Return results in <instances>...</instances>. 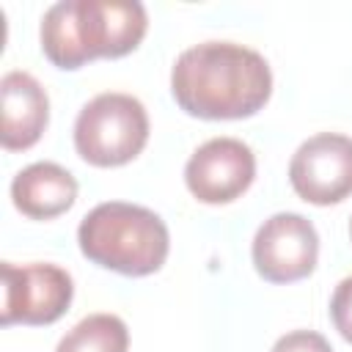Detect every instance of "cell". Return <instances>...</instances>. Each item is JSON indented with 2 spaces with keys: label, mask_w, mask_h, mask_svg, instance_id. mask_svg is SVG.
Masks as SVG:
<instances>
[{
  "label": "cell",
  "mask_w": 352,
  "mask_h": 352,
  "mask_svg": "<svg viewBox=\"0 0 352 352\" xmlns=\"http://www.w3.org/2000/svg\"><path fill=\"white\" fill-rule=\"evenodd\" d=\"M148 30L135 0H63L41 19V50L58 69H80L94 58L132 52Z\"/></svg>",
  "instance_id": "cell-2"
},
{
  "label": "cell",
  "mask_w": 352,
  "mask_h": 352,
  "mask_svg": "<svg viewBox=\"0 0 352 352\" xmlns=\"http://www.w3.org/2000/svg\"><path fill=\"white\" fill-rule=\"evenodd\" d=\"M129 330L116 314H91L80 319L55 346V352H126Z\"/></svg>",
  "instance_id": "cell-11"
},
{
  "label": "cell",
  "mask_w": 352,
  "mask_h": 352,
  "mask_svg": "<svg viewBox=\"0 0 352 352\" xmlns=\"http://www.w3.org/2000/svg\"><path fill=\"white\" fill-rule=\"evenodd\" d=\"M11 201L33 220H52L77 201V179L58 162H33L14 176Z\"/></svg>",
  "instance_id": "cell-10"
},
{
  "label": "cell",
  "mask_w": 352,
  "mask_h": 352,
  "mask_svg": "<svg viewBox=\"0 0 352 352\" xmlns=\"http://www.w3.org/2000/svg\"><path fill=\"white\" fill-rule=\"evenodd\" d=\"M330 316H333L336 330L352 344V275L336 286L333 300H330Z\"/></svg>",
  "instance_id": "cell-12"
},
{
  "label": "cell",
  "mask_w": 352,
  "mask_h": 352,
  "mask_svg": "<svg viewBox=\"0 0 352 352\" xmlns=\"http://www.w3.org/2000/svg\"><path fill=\"white\" fill-rule=\"evenodd\" d=\"M3 324H52L74 297L72 275L55 264L16 267L3 261Z\"/></svg>",
  "instance_id": "cell-5"
},
{
  "label": "cell",
  "mask_w": 352,
  "mask_h": 352,
  "mask_svg": "<svg viewBox=\"0 0 352 352\" xmlns=\"http://www.w3.org/2000/svg\"><path fill=\"white\" fill-rule=\"evenodd\" d=\"M176 104L209 121L256 116L272 94L264 55L234 41H204L184 50L170 72Z\"/></svg>",
  "instance_id": "cell-1"
},
{
  "label": "cell",
  "mask_w": 352,
  "mask_h": 352,
  "mask_svg": "<svg viewBox=\"0 0 352 352\" xmlns=\"http://www.w3.org/2000/svg\"><path fill=\"white\" fill-rule=\"evenodd\" d=\"M319 258V236L311 220L297 212H278L253 236L256 272L270 283L308 278Z\"/></svg>",
  "instance_id": "cell-6"
},
{
  "label": "cell",
  "mask_w": 352,
  "mask_h": 352,
  "mask_svg": "<svg viewBox=\"0 0 352 352\" xmlns=\"http://www.w3.org/2000/svg\"><path fill=\"white\" fill-rule=\"evenodd\" d=\"M272 352H333V349H330V341L322 333L292 330V333H286L275 341Z\"/></svg>",
  "instance_id": "cell-13"
},
{
  "label": "cell",
  "mask_w": 352,
  "mask_h": 352,
  "mask_svg": "<svg viewBox=\"0 0 352 352\" xmlns=\"http://www.w3.org/2000/svg\"><path fill=\"white\" fill-rule=\"evenodd\" d=\"M256 179V157L236 138H212L184 165V184L201 204H231Z\"/></svg>",
  "instance_id": "cell-8"
},
{
  "label": "cell",
  "mask_w": 352,
  "mask_h": 352,
  "mask_svg": "<svg viewBox=\"0 0 352 352\" xmlns=\"http://www.w3.org/2000/svg\"><path fill=\"white\" fill-rule=\"evenodd\" d=\"M77 242L88 261L132 278L157 272L170 250L165 220L157 212L126 201H104L94 206L77 228Z\"/></svg>",
  "instance_id": "cell-3"
},
{
  "label": "cell",
  "mask_w": 352,
  "mask_h": 352,
  "mask_svg": "<svg viewBox=\"0 0 352 352\" xmlns=\"http://www.w3.org/2000/svg\"><path fill=\"white\" fill-rule=\"evenodd\" d=\"M148 143V113L140 99L118 91L94 96L74 121V148L96 168L135 160Z\"/></svg>",
  "instance_id": "cell-4"
},
{
  "label": "cell",
  "mask_w": 352,
  "mask_h": 352,
  "mask_svg": "<svg viewBox=\"0 0 352 352\" xmlns=\"http://www.w3.org/2000/svg\"><path fill=\"white\" fill-rule=\"evenodd\" d=\"M294 192L316 206H330L352 195V138L319 132L300 143L289 162Z\"/></svg>",
  "instance_id": "cell-7"
},
{
  "label": "cell",
  "mask_w": 352,
  "mask_h": 352,
  "mask_svg": "<svg viewBox=\"0 0 352 352\" xmlns=\"http://www.w3.org/2000/svg\"><path fill=\"white\" fill-rule=\"evenodd\" d=\"M0 143L6 151H25L38 143L50 121V99L28 72H8L0 80Z\"/></svg>",
  "instance_id": "cell-9"
},
{
  "label": "cell",
  "mask_w": 352,
  "mask_h": 352,
  "mask_svg": "<svg viewBox=\"0 0 352 352\" xmlns=\"http://www.w3.org/2000/svg\"><path fill=\"white\" fill-rule=\"evenodd\" d=\"M349 234H352V223H349Z\"/></svg>",
  "instance_id": "cell-14"
}]
</instances>
